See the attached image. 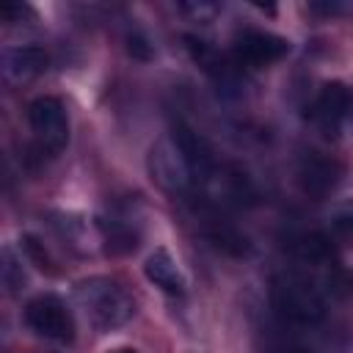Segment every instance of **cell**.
<instances>
[{"mask_svg":"<svg viewBox=\"0 0 353 353\" xmlns=\"http://www.w3.org/2000/svg\"><path fill=\"white\" fill-rule=\"evenodd\" d=\"M74 295H77V303L83 306L88 323L97 331H113L135 314L132 295L124 290V284H119L116 279H108V276H91V279L80 281L74 287Z\"/></svg>","mask_w":353,"mask_h":353,"instance_id":"obj_1","label":"cell"},{"mask_svg":"<svg viewBox=\"0 0 353 353\" xmlns=\"http://www.w3.org/2000/svg\"><path fill=\"white\" fill-rule=\"evenodd\" d=\"M270 301L279 317L295 325H317L325 317V298L303 273H279L270 284Z\"/></svg>","mask_w":353,"mask_h":353,"instance_id":"obj_2","label":"cell"},{"mask_svg":"<svg viewBox=\"0 0 353 353\" xmlns=\"http://www.w3.org/2000/svg\"><path fill=\"white\" fill-rule=\"evenodd\" d=\"M28 124L41 154H58L69 141V119L58 97H36L28 105Z\"/></svg>","mask_w":353,"mask_h":353,"instance_id":"obj_3","label":"cell"},{"mask_svg":"<svg viewBox=\"0 0 353 353\" xmlns=\"http://www.w3.org/2000/svg\"><path fill=\"white\" fill-rule=\"evenodd\" d=\"M25 323L44 339L72 342L74 339V317L72 309L58 295H39L25 306Z\"/></svg>","mask_w":353,"mask_h":353,"instance_id":"obj_4","label":"cell"},{"mask_svg":"<svg viewBox=\"0 0 353 353\" xmlns=\"http://www.w3.org/2000/svg\"><path fill=\"white\" fill-rule=\"evenodd\" d=\"M298 188L309 196V199H325L331 196L342 176H345V165L331 157V154H320V152H309L301 165H298Z\"/></svg>","mask_w":353,"mask_h":353,"instance_id":"obj_5","label":"cell"},{"mask_svg":"<svg viewBox=\"0 0 353 353\" xmlns=\"http://www.w3.org/2000/svg\"><path fill=\"white\" fill-rule=\"evenodd\" d=\"M290 52V41L270 30H243L234 39V58L245 66H270Z\"/></svg>","mask_w":353,"mask_h":353,"instance_id":"obj_6","label":"cell"},{"mask_svg":"<svg viewBox=\"0 0 353 353\" xmlns=\"http://www.w3.org/2000/svg\"><path fill=\"white\" fill-rule=\"evenodd\" d=\"M149 171H152V179L171 190V193H185L193 182V174L188 168V163L182 160L179 149L174 146V141H160L157 146H152L149 152Z\"/></svg>","mask_w":353,"mask_h":353,"instance_id":"obj_7","label":"cell"},{"mask_svg":"<svg viewBox=\"0 0 353 353\" xmlns=\"http://www.w3.org/2000/svg\"><path fill=\"white\" fill-rule=\"evenodd\" d=\"M347 113H350V91L345 88V83H339V80L325 83L312 105L314 124L323 130V135L334 138L339 132L342 121L347 119Z\"/></svg>","mask_w":353,"mask_h":353,"instance_id":"obj_8","label":"cell"},{"mask_svg":"<svg viewBox=\"0 0 353 353\" xmlns=\"http://www.w3.org/2000/svg\"><path fill=\"white\" fill-rule=\"evenodd\" d=\"M171 141L179 149L182 160L188 163L193 179H210L215 174V152H212V146L207 143L204 135H199L188 124H174Z\"/></svg>","mask_w":353,"mask_h":353,"instance_id":"obj_9","label":"cell"},{"mask_svg":"<svg viewBox=\"0 0 353 353\" xmlns=\"http://www.w3.org/2000/svg\"><path fill=\"white\" fill-rule=\"evenodd\" d=\"M143 276H146L157 290H163L165 295H174V298L185 295V290H188V281H185V276H182L176 259H174L171 251L163 248V245L154 248V251L146 256V262H143Z\"/></svg>","mask_w":353,"mask_h":353,"instance_id":"obj_10","label":"cell"},{"mask_svg":"<svg viewBox=\"0 0 353 353\" xmlns=\"http://www.w3.org/2000/svg\"><path fill=\"white\" fill-rule=\"evenodd\" d=\"M47 52L36 44H19V47H8L3 52V74L8 83H25L33 80L36 74H41L47 69Z\"/></svg>","mask_w":353,"mask_h":353,"instance_id":"obj_11","label":"cell"},{"mask_svg":"<svg viewBox=\"0 0 353 353\" xmlns=\"http://www.w3.org/2000/svg\"><path fill=\"white\" fill-rule=\"evenodd\" d=\"M207 237L212 240V245L223 248V251L232 254V256H245V254H251V243H248V237L240 234V232H237L234 226H229V223L215 221V226L207 229Z\"/></svg>","mask_w":353,"mask_h":353,"instance_id":"obj_12","label":"cell"},{"mask_svg":"<svg viewBox=\"0 0 353 353\" xmlns=\"http://www.w3.org/2000/svg\"><path fill=\"white\" fill-rule=\"evenodd\" d=\"M290 248L295 256H301L303 262H312V265H325L331 259L328 240L320 234H298L290 240Z\"/></svg>","mask_w":353,"mask_h":353,"instance_id":"obj_13","label":"cell"},{"mask_svg":"<svg viewBox=\"0 0 353 353\" xmlns=\"http://www.w3.org/2000/svg\"><path fill=\"white\" fill-rule=\"evenodd\" d=\"M331 232L339 243L353 245V201H345L331 212Z\"/></svg>","mask_w":353,"mask_h":353,"instance_id":"obj_14","label":"cell"},{"mask_svg":"<svg viewBox=\"0 0 353 353\" xmlns=\"http://www.w3.org/2000/svg\"><path fill=\"white\" fill-rule=\"evenodd\" d=\"M22 251L28 254V259H30L39 270H44V273H50V276H55V273H58V268H55L52 256L47 254L44 243H39L33 234H25V237H22Z\"/></svg>","mask_w":353,"mask_h":353,"instance_id":"obj_15","label":"cell"},{"mask_svg":"<svg viewBox=\"0 0 353 353\" xmlns=\"http://www.w3.org/2000/svg\"><path fill=\"white\" fill-rule=\"evenodd\" d=\"M3 281H6V287H8L11 292H17V290L25 284V273H22V268L17 265L11 248L3 251Z\"/></svg>","mask_w":353,"mask_h":353,"instance_id":"obj_16","label":"cell"},{"mask_svg":"<svg viewBox=\"0 0 353 353\" xmlns=\"http://www.w3.org/2000/svg\"><path fill=\"white\" fill-rule=\"evenodd\" d=\"M127 41H130V47H127V50H130V52H132L135 58H141V61L152 58V47H149V41H146V39H143L141 33H132V36H130Z\"/></svg>","mask_w":353,"mask_h":353,"instance_id":"obj_17","label":"cell"},{"mask_svg":"<svg viewBox=\"0 0 353 353\" xmlns=\"http://www.w3.org/2000/svg\"><path fill=\"white\" fill-rule=\"evenodd\" d=\"M108 353H138L135 347H113V350H108Z\"/></svg>","mask_w":353,"mask_h":353,"instance_id":"obj_18","label":"cell"},{"mask_svg":"<svg viewBox=\"0 0 353 353\" xmlns=\"http://www.w3.org/2000/svg\"><path fill=\"white\" fill-rule=\"evenodd\" d=\"M287 353H303V350H287Z\"/></svg>","mask_w":353,"mask_h":353,"instance_id":"obj_19","label":"cell"}]
</instances>
